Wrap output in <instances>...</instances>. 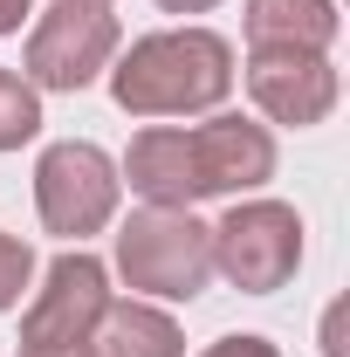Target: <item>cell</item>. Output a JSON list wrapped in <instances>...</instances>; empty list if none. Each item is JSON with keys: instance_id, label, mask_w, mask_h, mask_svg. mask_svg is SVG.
Instances as JSON below:
<instances>
[{"instance_id": "obj_18", "label": "cell", "mask_w": 350, "mask_h": 357, "mask_svg": "<svg viewBox=\"0 0 350 357\" xmlns=\"http://www.w3.org/2000/svg\"><path fill=\"white\" fill-rule=\"evenodd\" d=\"M62 7H110V0H62Z\"/></svg>"}, {"instance_id": "obj_5", "label": "cell", "mask_w": 350, "mask_h": 357, "mask_svg": "<svg viewBox=\"0 0 350 357\" xmlns=\"http://www.w3.org/2000/svg\"><path fill=\"white\" fill-rule=\"evenodd\" d=\"M117 14L110 7H48L28 35V83L35 89H89L117 55Z\"/></svg>"}, {"instance_id": "obj_9", "label": "cell", "mask_w": 350, "mask_h": 357, "mask_svg": "<svg viewBox=\"0 0 350 357\" xmlns=\"http://www.w3.org/2000/svg\"><path fill=\"white\" fill-rule=\"evenodd\" d=\"M117 178H131L144 206H199V165H192V131L185 124H151L131 137Z\"/></svg>"}, {"instance_id": "obj_12", "label": "cell", "mask_w": 350, "mask_h": 357, "mask_svg": "<svg viewBox=\"0 0 350 357\" xmlns=\"http://www.w3.org/2000/svg\"><path fill=\"white\" fill-rule=\"evenodd\" d=\"M42 131V89L14 69H0V151H21Z\"/></svg>"}, {"instance_id": "obj_16", "label": "cell", "mask_w": 350, "mask_h": 357, "mask_svg": "<svg viewBox=\"0 0 350 357\" xmlns=\"http://www.w3.org/2000/svg\"><path fill=\"white\" fill-rule=\"evenodd\" d=\"M21 357H89V344H21Z\"/></svg>"}, {"instance_id": "obj_6", "label": "cell", "mask_w": 350, "mask_h": 357, "mask_svg": "<svg viewBox=\"0 0 350 357\" xmlns=\"http://www.w3.org/2000/svg\"><path fill=\"white\" fill-rule=\"evenodd\" d=\"M103 310H110V268L83 248H69L48 261L42 289L21 316V344H89Z\"/></svg>"}, {"instance_id": "obj_17", "label": "cell", "mask_w": 350, "mask_h": 357, "mask_svg": "<svg viewBox=\"0 0 350 357\" xmlns=\"http://www.w3.org/2000/svg\"><path fill=\"white\" fill-rule=\"evenodd\" d=\"M165 14H206V7H220V0H158Z\"/></svg>"}, {"instance_id": "obj_10", "label": "cell", "mask_w": 350, "mask_h": 357, "mask_svg": "<svg viewBox=\"0 0 350 357\" xmlns=\"http://www.w3.org/2000/svg\"><path fill=\"white\" fill-rule=\"evenodd\" d=\"M89 357H185V330L144 296H110V310L89 330Z\"/></svg>"}, {"instance_id": "obj_13", "label": "cell", "mask_w": 350, "mask_h": 357, "mask_svg": "<svg viewBox=\"0 0 350 357\" xmlns=\"http://www.w3.org/2000/svg\"><path fill=\"white\" fill-rule=\"evenodd\" d=\"M28 282H35V248L14 241V234H0V310H14Z\"/></svg>"}, {"instance_id": "obj_2", "label": "cell", "mask_w": 350, "mask_h": 357, "mask_svg": "<svg viewBox=\"0 0 350 357\" xmlns=\"http://www.w3.org/2000/svg\"><path fill=\"white\" fill-rule=\"evenodd\" d=\"M117 275L144 303H192L213 282V227L192 206H137L117 227Z\"/></svg>"}, {"instance_id": "obj_14", "label": "cell", "mask_w": 350, "mask_h": 357, "mask_svg": "<svg viewBox=\"0 0 350 357\" xmlns=\"http://www.w3.org/2000/svg\"><path fill=\"white\" fill-rule=\"evenodd\" d=\"M199 357H282L268 337H254V330H241V337H220V344H206Z\"/></svg>"}, {"instance_id": "obj_15", "label": "cell", "mask_w": 350, "mask_h": 357, "mask_svg": "<svg viewBox=\"0 0 350 357\" xmlns=\"http://www.w3.org/2000/svg\"><path fill=\"white\" fill-rule=\"evenodd\" d=\"M28 14H35V0H0V35H21Z\"/></svg>"}, {"instance_id": "obj_8", "label": "cell", "mask_w": 350, "mask_h": 357, "mask_svg": "<svg viewBox=\"0 0 350 357\" xmlns=\"http://www.w3.org/2000/svg\"><path fill=\"white\" fill-rule=\"evenodd\" d=\"M192 165H199V199H241L275 178V137L254 117H206L192 124Z\"/></svg>"}, {"instance_id": "obj_11", "label": "cell", "mask_w": 350, "mask_h": 357, "mask_svg": "<svg viewBox=\"0 0 350 357\" xmlns=\"http://www.w3.org/2000/svg\"><path fill=\"white\" fill-rule=\"evenodd\" d=\"M337 0H248V48H303L330 55L337 42Z\"/></svg>"}, {"instance_id": "obj_4", "label": "cell", "mask_w": 350, "mask_h": 357, "mask_svg": "<svg viewBox=\"0 0 350 357\" xmlns=\"http://www.w3.org/2000/svg\"><path fill=\"white\" fill-rule=\"evenodd\" d=\"M117 192H124L117 158H110L103 144H89V137L48 144L42 165H35V213H42L48 234H62V241H76V248H83L89 234L110 227Z\"/></svg>"}, {"instance_id": "obj_1", "label": "cell", "mask_w": 350, "mask_h": 357, "mask_svg": "<svg viewBox=\"0 0 350 357\" xmlns=\"http://www.w3.org/2000/svg\"><path fill=\"white\" fill-rule=\"evenodd\" d=\"M110 96L131 117H199L234 89V42L213 28H158L110 55Z\"/></svg>"}, {"instance_id": "obj_3", "label": "cell", "mask_w": 350, "mask_h": 357, "mask_svg": "<svg viewBox=\"0 0 350 357\" xmlns=\"http://www.w3.org/2000/svg\"><path fill=\"white\" fill-rule=\"evenodd\" d=\"M303 268V213L289 199H234L213 227V275L241 296H275Z\"/></svg>"}, {"instance_id": "obj_7", "label": "cell", "mask_w": 350, "mask_h": 357, "mask_svg": "<svg viewBox=\"0 0 350 357\" xmlns=\"http://www.w3.org/2000/svg\"><path fill=\"white\" fill-rule=\"evenodd\" d=\"M337 62L330 55H303V48H248V96L268 124L309 131L337 110Z\"/></svg>"}]
</instances>
